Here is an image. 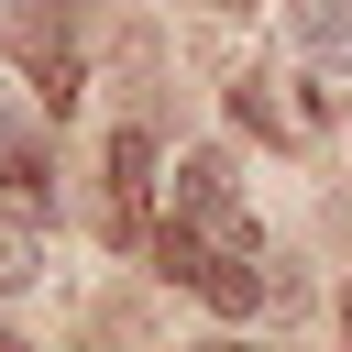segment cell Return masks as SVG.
<instances>
[{
  "label": "cell",
  "instance_id": "277c9868",
  "mask_svg": "<svg viewBox=\"0 0 352 352\" xmlns=\"http://www.w3.org/2000/svg\"><path fill=\"white\" fill-rule=\"evenodd\" d=\"M110 242H154V143L110 132Z\"/></svg>",
  "mask_w": 352,
  "mask_h": 352
},
{
  "label": "cell",
  "instance_id": "52a82bcc",
  "mask_svg": "<svg viewBox=\"0 0 352 352\" xmlns=\"http://www.w3.org/2000/svg\"><path fill=\"white\" fill-rule=\"evenodd\" d=\"M286 33H297V55H308V66L352 77V0H297V11H286Z\"/></svg>",
  "mask_w": 352,
  "mask_h": 352
},
{
  "label": "cell",
  "instance_id": "6da1fadb",
  "mask_svg": "<svg viewBox=\"0 0 352 352\" xmlns=\"http://www.w3.org/2000/svg\"><path fill=\"white\" fill-rule=\"evenodd\" d=\"M0 44H11V66L33 77L44 110H77V88H88V66H77V0H11Z\"/></svg>",
  "mask_w": 352,
  "mask_h": 352
},
{
  "label": "cell",
  "instance_id": "3957f363",
  "mask_svg": "<svg viewBox=\"0 0 352 352\" xmlns=\"http://www.w3.org/2000/svg\"><path fill=\"white\" fill-rule=\"evenodd\" d=\"M176 220L187 231H209V242H231V253H253L264 231H253V209H242V187H231V154H176Z\"/></svg>",
  "mask_w": 352,
  "mask_h": 352
},
{
  "label": "cell",
  "instance_id": "5b68a950",
  "mask_svg": "<svg viewBox=\"0 0 352 352\" xmlns=\"http://www.w3.org/2000/svg\"><path fill=\"white\" fill-rule=\"evenodd\" d=\"M286 88H297V77L242 66V77H231V121H242V132H264V143H297V132H308V110H297Z\"/></svg>",
  "mask_w": 352,
  "mask_h": 352
},
{
  "label": "cell",
  "instance_id": "7a4b0ae2",
  "mask_svg": "<svg viewBox=\"0 0 352 352\" xmlns=\"http://www.w3.org/2000/svg\"><path fill=\"white\" fill-rule=\"evenodd\" d=\"M154 264H165L187 297H209L220 319H253V308H264L253 253H231V242H209V231H187V220H165V231H154Z\"/></svg>",
  "mask_w": 352,
  "mask_h": 352
},
{
  "label": "cell",
  "instance_id": "9c48e42d",
  "mask_svg": "<svg viewBox=\"0 0 352 352\" xmlns=\"http://www.w3.org/2000/svg\"><path fill=\"white\" fill-rule=\"evenodd\" d=\"M0 352H33V341H22V330H0Z\"/></svg>",
  "mask_w": 352,
  "mask_h": 352
},
{
  "label": "cell",
  "instance_id": "30bf717a",
  "mask_svg": "<svg viewBox=\"0 0 352 352\" xmlns=\"http://www.w3.org/2000/svg\"><path fill=\"white\" fill-rule=\"evenodd\" d=\"M198 11H253V0H198Z\"/></svg>",
  "mask_w": 352,
  "mask_h": 352
},
{
  "label": "cell",
  "instance_id": "ba28073f",
  "mask_svg": "<svg viewBox=\"0 0 352 352\" xmlns=\"http://www.w3.org/2000/svg\"><path fill=\"white\" fill-rule=\"evenodd\" d=\"M44 275V242H33V220H0V297L11 286H33Z\"/></svg>",
  "mask_w": 352,
  "mask_h": 352
},
{
  "label": "cell",
  "instance_id": "8992f818",
  "mask_svg": "<svg viewBox=\"0 0 352 352\" xmlns=\"http://www.w3.org/2000/svg\"><path fill=\"white\" fill-rule=\"evenodd\" d=\"M0 198H11V220H33V209L55 198V165H44V143H33L22 121H0Z\"/></svg>",
  "mask_w": 352,
  "mask_h": 352
}]
</instances>
